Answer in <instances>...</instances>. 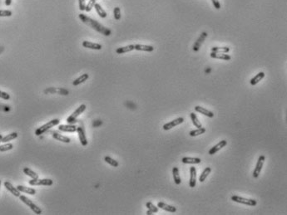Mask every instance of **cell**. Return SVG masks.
I'll return each instance as SVG.
<instances>
[{
	"label": "cell",
	"instance_id": "6da1fadb",
	"mask_svg": "<svg viewBox=\"0 0 287 215\" xmlns=\"http://www.w3.org/2000/svg\"><path fill=\"white\" fill-rule=\"evenodd\" d=\"M79 18L82 20V22L85 24H87L92 28H93L94 30L97 32H98L100 33L103 34L104 36H110L112 34V31L108 29V28H105L104 26H102L101 23H99L98 21L91 18L87 17L86 15L82 14H79Z\"/></svg>",
	"mask_w": 287,
	"mask_h": 215
},
{
	"label": "cell",
	"instance_id": "7a4b0ae2",
	"mask_svg": "<svg viewBox=\"0 0 287 215\" xmlns=\"http://www.w3.org/2000/svg\"><path fill=\"white\" fill-rule=\"evenodd\" d=\"M60 120L58 119H54V120L48 121V123H46L44 125H42V126H40L35 131V135L37 136L38 135H41L44 134L45 132H47L48 130H50L51 128H53L54 126H58L59 124Z\"/></svg>",
	"mask_w": 287,
	"mask_h": 215
},
{
	"label": "cell",
	"instance_id": "3957f363",
	"mask_svg": "<svg viewBox=\"0 0 287 215\" xmlns=\"http://www.w3.org/2000/svg\"><path fill=\"white\" fill-rule=\"evenodd\" d=\"M86 105L84 104H82L81 106L78 107V109L75 111L73 112V114H71V115H69L67 119V122L68 124H71V125H73L74 123H76L78 120H77V118L78 117L79 115L81 114H82L83 112L85 111V110H86Z\"/></svg>",
	"mask_w": 287,
	"mask_h": 215
},
{
	"label": "cell",
	"instance_id": "277c9868",
	"mask_svg": "<svg viewBox=\"0 0 287 215\" xmlns=\"http://www.w3.org/2000/svg\"><path fill=\"white\" fill-rule=\"evenodd\" d=\"M19 198L21 201L23 202V203H24L26 205H28V206L29 207V208H30L33 211H34V213H36V214H38V215H39L42 213V209H40L39 207L37 206L36 204H34V203H33L31 199H29V198H27L26 196H23V195H20Z\"/></svg>",
	"mask_w": 287,
	"mask_h": 215
},
{
	"label": "cell",
	"instance_id": "5b68a950",
	"mask_svg": "<svg viewBox=\"0 0 287 215\" xmlns=\"http://www.w3.org/2000/svg\"><path fill=\"white\" fill-rule=\"evenodd\" d=\"M231 200L234 202H237L239 204H245V205H248V206H256L257 204V202L255 199H251V198H245L243 197H240V196L234 195L231 197Z\"/></svg>",
	"mask_w": 287,
	"mask_h": 215
},
{
	"label": "cell",
	"instance_id": "8992f818",
	"mask_svg": "<svg viewBox=\"0 0 287 215\" xmlns=\"http://www.w3.org/2000/svg\"><path fill=\"white\" fill-rule=\"evenodd\" d=\"M28 184L30 185H42V186H51L54 184V181L50 179H32L28 181Z\"/></svg>",
	"mask_w": 287,
	"mask_h": 215
},
{
	"label": "cell",
	"instance_id": "52a82bcc",
	"mask_svg": "<svg viewBox=\"0 0 287 215\" xmlns=\"http://www.w3.org/2000/svg\"><path fill=\"white\" fill-rule=\"evenodd\" d=\"M265 160V157L264 155H261V156L258 158V160H257V164L256 165V168H255V170L253 171V174H252V175H253V178L256 179V178H258L260 175V174L261 172L262 167H263V165H264Z\"/></svg>",
	"mask_w": 287,
	"mask_h": 215
},
{
	"label": "cell",
	"instance_id": "ba28073f",
	"mask_svg": "<svg viewBox=\"0 0 287 215\" xmlns=\"http://www.w3.org/2000/svg\"><path fill=\"white\" fill-rule=\"evenodd\" d=\"M207 36H208V34H207L206 32H202V33H201L200 37L197 38V40L196 41V42H195V44L193 45V48H192V49H193L194 52H198V51L200 50L201 45H202V43L205 40V38L207 37Z\"/></svg>",
	"mask_w": 287,
	"mask_h": 215
},
{
	"label": "cell",
	"instance_id": "9c48e42d",
	"mask_svg": "<svg viewBox=\"0 0 287 215\" xmlns=\"http://www.w3.org/2000/svg\"><path fill=\"white\" fill-rule=\"evenodd\" d=\"M45 94H48V93H58L60 95L63 96H68V90L64 89V88H57V87H48L44 91Z\"/></svg>",
	"mask_w": 287,
	"mask_h": 215
},
{
	"label": "cell",
	"instance_id": "30bf717a",
	"mask_svg": "<svg viewBox=\"0 0 287 215\" xmlns=\"http://www.w3.org/2000/svg\"><path fill=\"white\" fill-rule=\"evenodd\" d=\"M183 121H184V118L182 117H179L177 118V119H176V120H172L171 122L166 123V124L164 125L163 130L164 131H169V130H171V129H172L173 127H175V126H178V125H180V124L183 123Z\"/></svg>",
	"mask_w": 287,
	"mask_h": 215
},
{
	"label": "cell",
	"instance_id": "8fae6325",
	"mask_svg": "<svg viewBox=\"0 0 287 215\" xmlns=\"http://www.w3.org/2000/svg\"><path fill=\"white\" fill-rule=\"evenodd\" d=\"M77 132H78V134L79 140H80L81 145H82V146H87V137H86V134H85L84 129L82 128V126H78V129H77Z\"/></svg>",
	"mask_w": 287,
	"mask_h": 215
},
{
	"label": "cell",
	"instance_id": "7c38bea8",
	"mask_svg": "<svg viewBox=\"0 0 287 215\" xmlns=\"http://www.w3.org/2000/svg\"><path fill=\"white\" fill-rule=\"evenodd\" d=\"M190 175L189 185L191 188H194L197 184V170L193 166L190 168Z\"/></svg>",
	"mask_w": 287,
	"mask_h": 215
},
{
	"label": "cell",
	"instance_id": "4fadbf2b",
	"mask_svg": "<svg viewBox=\"0 0 287 215\" xmlns=\"http://www.w3.org/2000/svg\"><path fill=\"white\" fill-rule=\"evenodd\" d=\"M226 145H227V142H226V140H221V141H220V142L218 143L217 145H216L215 146H213V147H212V148H211V150H209L208 154H210V155H213L214 154H216L217 152H218L220 150H221L223 147H225Z\"/></svg>",
	"mask_w": 287,
	"mask_h": 215
},
{
	"label": "cell",
	"instance_id": "5bb4252c",
	"mask_svg": "<svg viewBox=\"0 0 287 215\" xmlns=\"http://www.w3.org/2000/svg\"><path fill=\"white\" fill-rule=\"evenodd\" d=\"M4 187L7 189V190H9V192L12 194H14L15 197H19L20 196V191L18 190L17 188L14 187V185L9 181H5L4 182Z\"/></svg>",
	"mask_w": 287,
	"mask_h": 215
},
{
	"label": "cell",
	"instance_id": "9a60e30c",
	"mask_svg": "<svg viewBox=\"0 0 287 215\" xmlns=\"http://www.w3.org/2000/svg\"><path fill=\"white\" fill-rule=\"evenodd\" d=\"M77 129H78V126H75V125H71V124H68V125H59L58 126V130H59L60 131H63V132H76L77 131Z\"/></svg>",
	"mask_w": 287,
	"mask_h": 215
},
{
	"label": "cell",
	"instance_id": "2e32d148",
	"mask_svg": "<svg viewBox=\"0 0 287 215\" xmlns=\"http://www.w3.org/2000/svg\"><path fill=\"white\" fill-rule=\"evenodd\" d=\"M211 58L215 59H221V60H225V61H229L231 60V57L229 56L226 53H212L211 52L210 54Z\"/></svg>",
	"mask_w": 287,
	"mask_h": 215
},
{
	"label": "cell",
	"instance_id": "e0dca14e",
	"mask_svg": "<svg viewBox=\"0 0 287 215\" xmlns=\"http://www.w3.org/2000/svg\"><path fill=\"white\" fill-rule=\"evenodd\" d=\"M82 46L86 48H89V49H93V50H101L102 49V45L98 44V43H95V42H91L88 41H83L82 42Z\"/></svg>",
	"mask_w": 287,
	"mask_h": 215
},
{
	"label": "cell",
	"instance_id": "ac0fdd59",
	"mask_svg": "<svg viewBox=\"0 0 287 215\" xmlns=\"http://www.w3.org/2000/svg\"><path fill=\"white\" fill-rule=\"evenodd\" d=\"M195 111H196L197 112H199L200 114H202V115H206L207 117L212 118L213 116H214L213 112L210 111H208V110L205 109L204 107H201V106H196V107H195Z\"/></svg>",
	"mask_w": 287,
	"mask_h": 215
},
{
	"label": "cell",
	"instance_id": "d6986e66",
	"mask_svg": "<svg viewBox=\"0 0 287 215\" xmlns=\"http://www.w3.org/2000/svg\"><path fill=\"white\" fill-rule=\"evenodd\" d=\"M157 207L158 208H160L161 209L165 210V211H167L169 213H175L177 211V209H176V207L172 206V205H168V204H165V203H162V202H159L157 204Z\"/></svg>",
	"mask_w": 287,
	"mask_h": 215
},
{
	"label": "cell",
	"instance_id": "ffe728a7",
	"mask_svg": "<svg viewBox=\"0 0 287 215\" xmlns=\"http://www.w3.org/2000/svg\"><path fill=\"white\" fill-rule=\"evenodd\" d=\"M53 137H54V139H55L56 140H58V141H61V142L67 143V144L71 142L70 138L64 136V135H62L59 134V133H57V132H54V134H53Z\"/></svg>",
	"mask_w": 287,
	"mask_h": 215
},
{
	"label": "cell",
	"instance_id": "44dd1931",
	"mask_svg": "<svg viewBox=\"0 0 287 215\" xmlns=\"http://www.w3.org/2000/svg\"><path fill=\"white\" fill-rule=\"evenodd\" d=\"M17 189L19 190L20 192L28 194H31V195H34L36 194V190L33 189V188L26 187V186H23V185H18Z\"/></svg>",
	"mask_w": 287,
	"mask_h": 215
},
{
	"label": "cell",
	"instance_id": "7402d4cb",
	"mask_svg": "<svg viewBox=\"0 0 287 215\" xmlns=\"http://www.w3.org/2000/svg\"><path fill=\"white\" fill-rule=\"evenodd\" d=\"M134 49L138 51H144V52H152L154 50V48L149 45H142V44H136L134 45Z\"/></svg>",
	"mask_w": 287,
	"mask_h": 215
},
{
	"label": "cell",
	"instance_id": "603a6c76",
	"mask_svg": "<svg viewBox=\"0 0 287 215\" xmlns=\"http://www.w3.org/2000/svg\"><path fill=\"white\" fill-rule=\"evenodd\" d=\"M181 161L184 164H193V165L200 164L201 162L200 158H192V157H184L181 159Z\"/></svg>",
	"mask_w": 287,
	"mask_h": 215
},
{
	"label": "cell",
	"instance_id": "cb8c5ba5",
	"mask_svg": "<svg viewBox=\"0 0 287 215\" xmlns=\"http://www.w3.org/2000/svg\"><path fill=\"white\" fill-rule=\"evenodd\" d=\"M265 76V73L263 72H261L258 73V74H257V75H256V76H254V77H252V78L251 79V81H250V82H251V85H252V86H256V84L259 83L260 81H261L262 79L264 78Z\"/></svg>",
	"mask_w": 287,
	"mask_h": 215
},
{
	"label": "cell",
	"instance_id": "d4e9b609",
	"mask_svg": "<svg viewBox=\"0 0 287 215\" xmlns=\"http://www.w3.org/2000/svg\"><path fill=\"white\" fill-rule=\"evenodd\" d=\"M89 77V75L87 74V73H84V74H82V76H80L78 78H77L76 80H74L73 82V86H78L80 84L83 83L84 81H86Z\"/></svg>",
	"mask_w": 287,
	"mask_h": 215
},
{
	"label": "cell",
	"instance_id": "484cf974",
	"mask_svg": "<svg viewBox=\"0 0 287 215\" xmlns=\"http://www.w3.org/2000/svg\"><path fill=\"white\" fill-rule=\"evenodd\" d=\"M134 50V45H128L126 47H122V48H118L116 50V53L118 54H123V53H129L132 51Z\"/></svg>",
	"mask_w": 287,
	"mask_h": 215
},
{
	"label": "cell",
	"instance_id": "4316f807",
	"mask_svg": "<svg viewBox=\"0 0 287 215\" xmlns=\"http://www.w3.org/2000/svg\"><path fill=\"white\" fill-rule=\"evenodd\" d=\"M172 174H173V179L176 183V184H180L181 180L180 174H179V170L177 167H174L172 169Z\"/></svg>",
	"mask_w": 287,
	"mask_h": 215
},
{
	"label": "cell",
	"instance_id": "83f0119b",
	"mask_svg": "<svg viewBox=\"0 0 287 215\" xmlns=\"http://www.w3.org/2000/svg\"><path fill=\"white\" fill-rule=\"evenodd\" d=\"M94 8H95L96 11L98 13L99 16L102 18H105L107 17V13L104 11V9H102L101 7V5L99 4V3H95V5H94Z\"/></svg>",
	"mask_w": 287,
	"mask_h": 215
},
{
	"label": "cell",
	"instance_id": "f1b7e54d",
	"mask_svg": "<svg viewBox=\"0 0 287 215\" xmlns=\"http://www.w3.org/2000/svg\"><path fill=\"white\" fill-rule=\"evenodd\" d=\"M229 51H230V48H228V47H213V48H211L212 53H228Z\"/></svg>",
	"mask_w": 287,
	"mask_h": 215
},
{
	"label": "cell",
	"instance_id": "f546056e",
	"mask_svg": "<svg viewBox=\"0 0 287 215\" xmlns=\"http://www.w3.org/2000/svg\"><path fill=\"white\" fill-rule=\"evenodd\" d=\"M23 173L25 174L26 175L29 176L31 179H38V174L28 167H25L23 169Z\"/></svg>",
	"mask_w": 287,
	"mask_h": 215
},
{
	"label": "cell",
	"instance_id": "4dcf8cb0",
	"mask_svg": "<svg viewBox=\"0 0 287 215\" xmlns=\"http://www.w3.org/2000/svg\"><path fill=\"white\" fill-rule=\"evenodd\" d=\"M211 168L210 167L205 168V170H203L202 173H201V174L200 175V177H199V181H200L201 183H202V182L205 181V179H206V177L209 175V174L211 173Z\"/></svg>",
	"mask_w": 287,
	"mask_h": 215
},
{
	"label": "cell",
	"instance_id": "1f68e13d",
	"mask_svg": "<svg viewBox=\"0 0 287 215\" xmlns=\"http://www.w3.org/2000/svg\"><path fill=\"white\" fill-rule=\"evenodd\" d=\"M18 137V133L17 132H13L11 134H9L8 135H6V136L3 137V139H2V142L3 143H7L10 141V140H13L14 139H16Z\"/></svg>",
	"mask_w": 287,
	"mask_h": 215
},
{
	"label": "cell",
	"instance_id": "d6a6232c",
	"mask_svg": "<svg viewBox=\"0 0 287 215\" xmlns=\"http://www.w3.org/2000/svg\"><path fill=\"white\" fill-rule=\"evenodd\" d=\"M190 115H191V120H192V122H193V125H194L196 127H197V128H201V127H202L201 124V122L199 121L198 118H197V116L196 115V114H195V113H193V112H192V113H191V114H190Z\"/></svg>",
	"mask_w": 287,
	"mask_h": 215
},
{
	"label": "cell",
	"instance_id": "836d02e7",
	"mask_svg": "<svg viewBox=\"0 0 287 215\" xmlns=\"http://www.w3.org/2000/svg\"><path fill=\"white\" fill-rule=\"evenodd\" d=\"M104 160L105 162H107V164H109L110 165H112L113 167H118L119 163L115 160V159H113V158H111L110 156H106L104 157Z\"/></svg>",
	"mask_w": 287,
	"mask_h": 215
},
{
	"label": "cell",
	"instance_id": "e575fe53",
	"mask_svg": "<svg viewBox=\"0 0 287 215\" xmlns=\"http://www.w3.org/2000/svg\"><path fill=\"white\" fill-rule=\"evenodd\" d=\"M205 132V129L203 128V127H201V128H197V130H195V131H191L190 132V135L191 137H195L197 136V135H200L201 134H204Z\"/></svg>",
	"mask_w": 287,
	"mask_h": 215
},
{
	"label": "cell",
	"instance_id": "d590c367",
	"mask_svg": "<svg viewBox=\"0 0 287 215\" xmlns=\"http://www.w3.org/2000/svg\"><path fill=\"white\" fill-rule=\"evenodd\" d=\"M13 148H14V145L10 144V143L4 144V145H0V152H5V151L10 150Z\"/></svg>",
	"mask_w": 287,
	"mask_h": 215
},
{
	"label": "cell",
	"instance_id": "8d00e7d4",
	"mask_svg": "<svg viewBox=\"0 0 287 215\" xmlns=\"http://www.w3.org/2000/svg\"><path fill=\"white\" fill-rule=\"evenodd\" d=\"M146 207L150 210V211H152L153 213H157L158 212V207L155 206L154 204L151 203V202H147L146 204Z\"/></svg>",
	"mask_w": 287,
	"mask_h": 215
},
{
	"label": "cell",
	"instance_id": "74e56055",
	"mask_svg": "<svg viewBox=\"0 0 287 215\" xmlns=\"http://www.w3.org/2000/svg\"><path fill=\"white\" fill-rule=\"evenodd\" d=\"M113 14H114V18L116 20H120V18H121V10H120V8L116 7L114 10H113Z\"/></svg>",
	"mask_w": 287,
	"mask_h": 215
},
{
	"label": "cell",
	"instance_id": "f35d334b",
	"mask_svg": "<svg viewBox=\"0 0 287 215\" xmlns=\"http://www.w3.org/2000/svg\"><path fill=\"white\" fill-rule=\"evenodd\" d=\"M96 1H97V0H90V1H89V3H87V5L86 6L85 11L87 12V13H88V12H90L91 10H92V9L94 7V5H95Z\"/></svg>",
	"mask_w": 287,
	"mask_h": 215
},
{
	"label": "cell",
	"instance_id": "ab89813d",
	"mask_svg": "<svg viewBox=\"0 0 287 215\" xmlns=\"http://www.w3.org/2000/svg\"><path fill=\"white\" fill-rule=\"evenodd\" d=\"M12 14L13 13L10 10H0V17H10Z\"/></svg>",
	"mask_w": 287,
	"mask_h": 215
},
{
	"label": "cell",
	"instance_id": "60d3db41",
	"mask_svg": "<svg viewBox=\"0 0 287 215\" xmlns=\"http://www.w3.org/2000/svg\"><path fill=\"white\" fill-rule=\"evenodd\" d=\"M0 98H2L3 100H6V101H9V99H10V95L8 94L7 92L0 91Z\"/></svg>",
	"mask_w": 287,
	"mask_h": 215
},
{
	"label": "cell",
	"instance_id": "b9f144b4",
	"mask_svg": "<svg viewBox=\"0 0 287 215\" xmlns=\"http://www.w3.org/2000/svg\"><path fill=\"white\" fill-rule=\"evenodd\" d=\"M78 5L79 9H80L81 11H85V9H86L85 0H78Z\"/></svg>",
	"mask_w": 287,
	"mask_h": 215
},
{
	"label": "cell",
	"instance_id": "7bdbcfd3",
	"mask_svg": "<svg viewBox=\"0 0 287 215\" xmlns=\"http://www.w3.org/2000/svg\"><path fill=\"white\" fill-rule=\"evenodd\" d=\"M211 2H212V4H213V6H214L215 9H217V10L221 9V3H220L219 0H211Z\"/></svg>",
	"mask_w": 287,
	"mask_h": 215
},
{
	"label": "cell",
	"instance_id": "ee69618b",
	"mask_svg": "<svg viewBox=\"0 0 287 215\" xmlns=\"http://www.w3.org/2000/svg\"><path fill=\"white\" fill-rule=\"evenodd\" d=\"M12 3V0H5V5L10 6Z\"/></svg>",
	"mask_w": 287,
	"mask_h": 215
},
{
	"label": "cell",
	"instance_id": "f6af8a7d",
	"mask_svg": "<svg viewBox=\"0 0 287 215\" xmlns=\"http://www.w3.org/2000/svg\"><path fill=\"white\" fill-rule=\"evenodd\" d=\"M146 214L147 215H151V214H153V213L152 212V211H150L149 209L147 210V212H146Z\"/></svg>",
	"mask_w": 287,
	"mask_h": 215
},
{
	"label": "cell",
	"instance_id": "bcb514c9",
	"mask_svg": "<svg viewBox=\"0 0 287 215\" xmlns=\"http://www.w3.org/2000/svg\"><path fill=\"white\" fill-rule=\"evenodd\" d=\"M2 139H3V135L0 134V143L2 142Z\"/></svg>",
	"mask_w": 287,
	"mask_h": 215
},
{
	"label": "cell",
	"instance_id": "7dc6e473",
	"mask_svg": "<svg viewBox=\"0 0 287 215\" xmlns=\"http://www.w3.org/2000/svg\"><path fill=\"white\" fill-rule=\"evenodd\" d=\"M0 187H1V180H0Z\"/></svg>",
	"mask_w": 287,
	"mask_h": 215
}]
</instances>
